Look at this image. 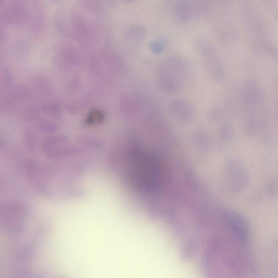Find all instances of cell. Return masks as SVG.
<instances>
[{
  "label": "cell",
  "instance_id": "1",
  "mask_svg": "<svg viewBox=\"0 0 278 278\" xmlns=\"http://www.w3.org/2000/svg\"><path fill=\"white\" fill-rule=\"evenodd\" d=\"M128 161L123 178L130 187L142 193L154 192L162 187L166 171L159 158L139 154L132 156Z\"/></svg>",
  "mask_w": 278,
  "mask_h": 278
},
{
  "label": "cell",
  "instance_id": "2",
  "mask_svg": "<svg viewBox=\"0 0 278 278\" xmlns=\"http://www.w3.org/2000/svg\"><path fill=\"white\" fill-rule=\"evenodd\" d=\"M192 71L189 64L178 57L170 58L163 70V82L169 91H182L189 83Z\"/></svg>",
  "mask_w": 278,
  "mask_h": 278
},
{
  "label": "cell",
  "instance_id": "3",
  "mask_svg": "<svg viewBox=\"0 0 278 278\" xmlns=\"http://www.w3.org/2000/svg\"><path fill=\"white\" fill-rule=\"evenodd\" d=\"M199 51L210 77L217 82H221L225 78L226 71L214 49L210 46H200Z\"/></svg>",
  "mask_w": 278,
  "mask_h": 278
},
{
  "label": "cell",
  "instance_id": "4",
  "mask_svg": "<svg viewBox=\"0 0 278 278\" xmlns=\"http://www.w3.org/2000/svg\"><path fill=\"white\" fill-rule=\"evenodd\" d=\"M171 110L174 117L182 123L190 122L196 115V110L193 103L183 99L174 100L172 103Z\"/></svg>",
  "mask_w": 278,
  "mask_h": 278
},
{
  "label": "cell",
  "instance_id": "5",
  "mask_svg": "<svg viewBox=\"0 0 278 278\" xmlns=\"http://www.w3.org/2000/svg\"><path fill=\"white\" fill-rule=\"evenodd\" d=\"M227 218L234 234L242 243L247 244L249 241L250 233L246 221L241 216L235 212H228Z\"/></svg>",
  "mask_w": 278,
  "mask_h": 278
},
{
  "label": "cell",
  "instance_id": "6",
  "mask_svg": "<svg viewBox=\"0 0 278 278\" xmlns=\"http://www.w3.org/2000/svg\"><path fill=\"white\" fill-rule=\"evenodd\" d=\"M194 143L201 150H207L211 144L210 137L208 133L204 130H199L195 134Z\"/></svg>",
  "mask_w": 278,
  "mask_h": 278
},
{
  "label": "cell",
  "instance_id": "7",
  "mask_svg": "<svg viewBox=\"0 0 278 278\" xmlns=\"http://www.w3.org/2000/svg\"><path fill=\"white\" fill-rule=\"evenodd\" d=\"M190 4L187 0H181L176 6V14L178 18L182 20H187L190 18Z\"/></svg>",
  "mask_w": 278,
  "mask_h": 278
},
{
  "label": "cell",
  "instance_id": "8",
  "mask_svg": "<svg viewBox=\"0 0 278 278\" xmlns=\"http://www.w3.org/2000/svg\"><path fill=\"white\" fill-rule=\"evenodd\" d=\"M233 130L230 125H224L221 127L219 133V137L222 144H227L233 138Z\"/></svg>",
  "mask_w": 278,
  "mask_h": 278
}]
</instances>
